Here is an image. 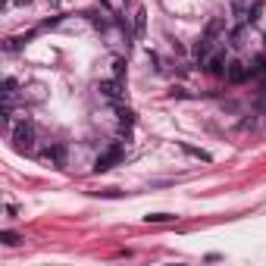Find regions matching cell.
I'll return each instance as SVG.
<instances>
[{
  "mask_svg": "<svg viewBox=\"0 0 266 266\" xmlns=\"http://www.w3.org/2000/svg\"><path fill=\"white\" fill-rule=\"evenodd\" d=\"M13 147L16 150H31L34 147V125L28 119H22L13 125Z\"/></svg>",
  "mask_w": 266,
  "mask_h": 266,
  "instance_id": "1",
  "label": "cell"
},
{
  "mask_svg": "<svg viewBox=\"0 0 266 266\" xmlns=\"http://www.w3.org/2000/svg\"><path fill=\"white\" fill-rule=\"evenodd\" d=\"M119 160H122V147H119V144H113L110 150H103V154L97 157V163H94V172H107L110 166H116Z\"/></svg>",
  "mask_w": 266,
  "mask_h": 266,
  "instance_id": "2",
  "label": "cell"
},
{
  "mask_svg": "<svg viewBox=\"0 0 266 266\" xmlns=\"http://www.w3.org/2000/svg\"><path fill=\"white\" fill-rule=\"evenodd\" d=\"M97 91H100L103 97H110V100H119V97H122V85H119V78H100Z\"/></svg>",
  "mask_w": 266,
  "mask_h": 266,
  "instance_id": "3",
  "label": "cell"
},
{
  "mask_svg": "<svg viewBox=\"0 0 266 266\" xmlns=\"http://www.w3.org/2000/svg\"><path fill=\"white\" fill-rule=\"evenodd\" d=\"M226 75H229V82H235V85H241L248 78V69H245V63H238V60H232L226 66Z\"/></svg>",
  "mask_w": 266,
  "mask_h": 266,
  "instance_id": "4",
  "label": "cell"
},
{
  "mask_svg": "<svg viewBox=\"0 0 266 266\" xmlns=\"http://www.w3.org/2000/svg\"><path fill=\"white\" fill-rule=\"evenodd\" d=\"M44 160H53L56 169H63V166H66V147H63V144L47 147V150H44Z\"/></svg>",
  "mask_w": 266,
  "mask_h": 266,
  "instance_id": "5",
  "label": "cell"
},
{
  "mask_svg": "<svg viewBox=\"0 0 266 266\" xmlns=\"http://www.w3.org/2000/svg\"><path fill=\"white\" fill-rule=\"evenodd\" d=\"M204 69H207V72H213V75H223L226 72V56L223 53H213L210 60L204 63Z\"/></svg>",
  "mask_w": 266,
  "mask_h": 266,
  "instance_id": "6",
  "label": "cell"
},
{
  "mask_svg": "<svg viewBox=\"0 0 266 266\" xmlns=\"http://www.w3.org/2000/svg\"><path fill=\"white\" fill-rule=\"evenodd\" d=\"M194 60H198V63H207V60H210V34L194 44Z\"/></svg>",
  "mask_w": 266,
  "mask_h": 266,
  "instance_id": "7",
  "label": "cell"
},
{
  "mask_svg": "<svg viewBox=\"0 0 266 266\" xmlns=\"http://www.w3.org/2000/svg\"><path fill=\"white\" fill-rule=\"evenodd\" d=\"M260 13H263V0H254L251 9H248V22L254 25V22H260Z\"/></svg>",
  "mask_w": 266,
  "mask_h": 266,
  "instance_id": "8",
  "label": "cell"
},
{
  "mask_svg": "<svg viewBox=\"0 0 266 266\" xmlns=\"http://www.w3.org/2000/svg\"><path fill=\"white\" fill-rule=\"evenodd\" d=\"M0 241H3L6 248H16L19 241H22V235H16V232H0Z\"/></svg>",
  "mask_w": 266,
  "mask_h": 266,
  "instance_id": "9",
  "label": "cell"
},
{
  "mask_svg": "<svg viewBox=\"0 0 266 266\" xmlns=\"http://www.w3.org/2000/svg\"><path fill=\"white\" fill-rule=\"evenodd\" d=\"M144 219H147V223H172L176 216H172V213H147Z\"/></svg>",
  "mask_w": 266,
  "mask_h": 266,
  "instance_id": "10",
  "label": "cell"
},
{
  "mask_svg": "<svg viewBox=\"0 0 266 266\" xmlns=\"http://www.w3.org/2000/svg\"><path fill=\"white\" fill-rule=\"evenodd\" d=\"M16 97V78H6L3 82V100H13Z\"/></svg>",
  "mask_w": 266,
  "mask_h": 266,
  "instance_id": "11",
  "label": "cell"
},
{
  "mask_svg": "<svg viewBox=\"0 0 266 266\" xmlns=\"http://www.w3.org/2000/svg\"><path fill=\"white\" fill-rule=\"evenodd\" d=\"M119 122H122V129H129V125L135 122V113L132 110H119Z\"/></svg>",
  "mask_w": 266,
  "mask_h": 266,
  "instance_id": "12",
  "label": "cell"
},
{
  "mask_svg": "<svg viewBox=\"0 0 266 266\" xmlns=\"http://www.w3.org/2000/svg\"><path fill=\"white\" fill-rule=\"evenodd\" d=\"M144 16H147L144 9H138V13H135V31L138 34H144Z\"/></svg>",
  "mask_w": 266,
  "mask_h": 266,
  "instance_id": "13",
  "label": "cell"
},
{
  "mask_svg": "<svg viewBox=\"0 0 266 266\" xmlns=\"http://www.w3.org/2000/svg\"><path fill=\"white\" fill-rule=\"evenodd\" d=\"M251 75H266V60H263V56H257V63H254Z\"/></svg>",
  "mask_w": 266,
  "mask_h": 266,
  "instance_id": "14",
  "label": "cell"
},
{
  "mask_svg": "<svg viewBox=\"0 0 266 266\" xmlns=\"http://www.w3.org/2000/svg\"><path fill=\"white\" fill-rule=\"evenodd\" d=\"M185 150H188L191 157H201V160H210V154H204V150H198V147H191V144H182Z\"/></svg>",
  "mask_w": 266,
  "mask_h": 266,
  "instance_id": "15",
  "label": "cell"
},
{
  "mask_svg": "<svg viewBox=\"0 0 266 266\" xmlns=\"http://www.w3.org/2000/svg\"><path fill=\"white\" fill-rule=\"evenodd\" d=\"M113 72H116V78H122V75H125V63L116 60V63H113Z\"/></svg>",
  "mask_w": 266,
  "mask_h": 266,
  "instance_id": "16",
  "label": "cell"
},
{
  "mask_svg": "<svg viewBox=\"0 0 266 266\" xmlns=\"http://www.w3.org/2000/svg\"><path fill=\"white\" fill-rule=\"evenodd\" d=\"M107 3H110V6H119V3H122V0H107Z\"/></svg>",
  "mask_w": 266,
  "mask_h": 266,
  "instance_id": "17",
  "label": "cell"
},
{
  "mask_svg": "<svg viewBox=\"0 0 266 266\" xmlns=\"http://www.w3.org/2000/svg\"><path fill=\"white\" fill-rule=\"evenodd\" d=\"M19 3H28V0H19Z\"/></svg>",
  "mask_w": 266,
  "mask_h": 266,
  "instance_id": "18",
  "label": "cell"
}]
</instances>
